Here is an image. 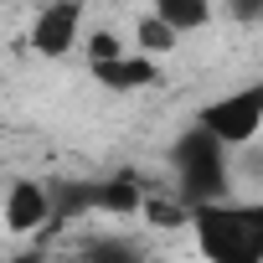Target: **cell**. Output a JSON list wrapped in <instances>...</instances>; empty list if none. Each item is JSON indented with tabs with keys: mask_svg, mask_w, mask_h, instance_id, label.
I'll use <instances>...</instances> for the list:
<instances>
[{
	"mask_svg": "<svg viewBox=\"0 0 263 263\" xmlns=\"http://www.w3.org/2000/svg\"><path fill=\"white\" fill-rule=\"evenodd\" d=\"M186 227H196V242L217 263H258L263 258V212L222 201H196Z\"/></svg>",
	"mask_w": 263,
	"mask_h": 263,
	"instance_id": "obj_1",
	"label": "cell"
},
{
	"mask_svg": "<svg viewBox=\"0 0 263 263\" xmlns=\"http://www.w3.org/2000/svg\"><path fill=\"white\" fill-rule=\"evenodd\" d=\"M176 171H181V201H222L227 196V145L217 135H206L201 124H191L176 140Z\"/></svg>",
	"mask_w": 263,
	"mask_h": 263,
	"instance_id": "obj_2",
	"label": "cell"
},
{
	"mask_svg": "<svg viewBox=\"0 0 263 263\" xmlns=\"http://www.w3.org/2000/svg\"><path fill=\"white\" fill-rule=\"evenodd\" d=\"M196 124L206 129V135H217L227 150H242L258 140V124H263V88H237L217 103H206L196 114Z\"/></svg>",
	"mask_w": 263,
	"mask_h": 263,
	"instance_id": "obj_3",
	"label": "cell"
},
{
	"mask_svg": "<svg viewBox=\"0 0 263 263\" xmlns=\"http://www.w3.org/2000/svg\"><path fill=\"white\" fill-rule=\"evenodd\" d=\"M78 26H83V0H47L31 21V52L36 57H67L72 42H78Z\"/></svg>",
	"mask_w": 263,
	"mask_h": 263,
	"instance_id": "obj_4",
	"label": "cell"
},
{
	"mask_svg": "<svg viewBox=\"0 0 263 263\" xmlns=\"http://www.w3.org/2000/svg\"><path fill=\"white\" fill-rule=\"evenodd\" d=\"M93 78H98V88H108V93H140V88H150V83L160 78V67H155L150 52H119V57H108V62H93Z\"/></svg>",
	"mask_w": 263,
	"mask_h": 263,
	"instance_id": "obj_5",
	"label": "cell"
},
{
	"mask_svg": "<svg viewBox=\"0 0 263 263\" xmlns=\"http://www.w3.org/2000/svg\"><path fill=\"white\" fill-rule=\"evenodd\" d=\"M140 176L135 171H114L108 181H93V212H108V217H140Z\"/></svg>",
	"mask_w": 263,
	"mask_h": 263,
	"instance_id": "obj_6",
	"label": "cell"
},
{
	"mask_svg": "<svg viewBox=\"0 0 263 263\" xmlns=\"http://www.w3.org/2000/svg\"><path fill=\"white\" fill-rule=\"evenodd\" d=\"M47 222V186L42 181H16L6 191V227L11 232H36Z\"/></svg>",
	"mask_w": 263,
	"mask_h": 263,
	"instance_id": "obj_7",
	"label": "cell"
},
{
	"mask_svg": "<svg viewBox=\"0 0 263 263\" xmlns=\"http://www.w3.org/2000/svg\"><path fill=\"white\" fill-rule=\"evenodd\" d=\"M93 212V181H57L47 186V222H78Z\"/></svg>",
	"mask_w": 263,
	"mask_h": 263,
	"instance_id": "obj_8",
	"label": "cell"
},
{
	"mask_svg": "<svg viewBox=\"0 0 263 263\" xmlns=\"http://www.w3.org/2000/svg\"><path fill=\"white\" fill-rule=\"evenodd\" d=\"M150 11L171 26V31H201L212 16H217V6H212V0H150Z\"/></svg>",
	"mask_w": 263,
	"mask_h": 263,
	"instance_id": "obj_9",
	"label": "cell"
},
{
	"mask_svg": "<svg viewBox=\"0 0 263 263\" xmlns=\"http://www.w3.org/2000/svg\"><path fill=\"white\" fill-rule=\"evenodd\" d=\"M140 212H145V222L150 227H186V217H191V206L186 201H160V196H140Z\"/></svg>",
	"mask_w": 263,
	"mask_h": 263,
	"instance_id": "obj_10",
	"label": "cell"
},
{
	"mask_svg": "<svg viewBox=\"0 0 263 263\" xmlns=\"http://www.w3.org/2000/svg\"><path fill=\"white\" fill-rule=\"evenodd\" d=\"M176 42H181V31H171V26H165L155 11H150V16H140V52L160 57V52H171Z\"/></svg>",
	"mask_w": 263,
	"mask_h": 263,
	"instance_id": "obj_11",
	"label": "cell"
},
{
	"mask_svg": "<svg viewBox=\"0 0 263 263\" xmlns=\"http://www.w3.org/2000/svg\"><path fill=\"white\" fill-rule=\"evenodd\" d=\"M119 52H124V42H119L114 31H93V36H88V67H93V62H108V57H119Z\"/></svg>",
	"mask_w": 263,
	"mask_h": 263,
	"instance_id": "obj_12",
	"label": "cell"
},
{
	"mask_svg": "<svg viewBox=\"0 0 263 263\" xmlns=\"http://www.w3.org/2000/svg\"><path fill=\"white\" fill-rule=\"evenodd\" d=\"M227 11H232V21H258L263 0H227Z\"/></svg>",
	"mask_w": 263,
	"mask_h": 263,
	"instance_id": "obj_13",
	"label": "cell"
}]
</instances>
